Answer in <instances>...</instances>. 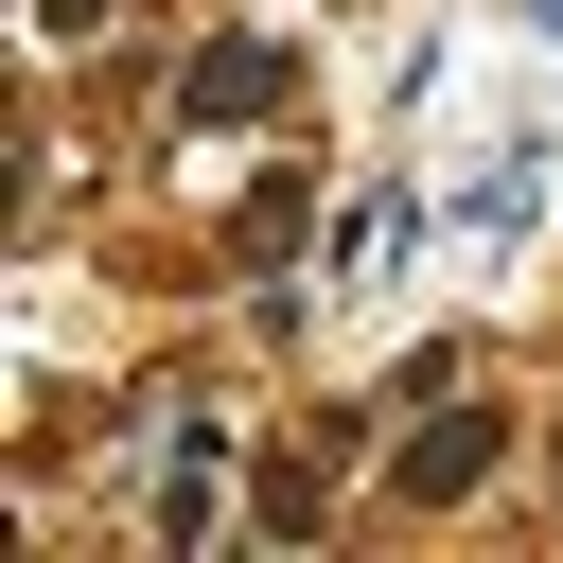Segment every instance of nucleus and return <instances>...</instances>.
Returning <instances> with one entry per match:
<instances>
[{
    "instance_id": "nucleus-1",
    "label": "nucleus",
    "mask_w": 563,
    "mask_h": 563,
    "mask_svg": "<svg viewBox=\"0 0 563 563\" xmlns=\"http://www.w3.org/2000/svg\"><path fill=\"white\" fill-rule=\"evenodd\" d=\"M475 475H493V422H440V440L405 457V493H475Z\"/></svg>"
},
{
    "instance_id": "nucleus-2",
    "label": "nucleus",
    "mask_w": 563,
    "mask_h": 563,
    "mask_svg": "<svg viewBox=\"0 0 563 563\" xmlns=\"http://www.w3.org/2000/svg\"><path fill=\"white\" fill-rule=\"evenodd\" d=\"M264 88H282L264 53H194V123H229V106H264Z\"/></svg>"
}]
</instances>
